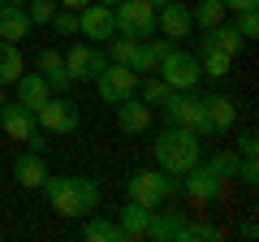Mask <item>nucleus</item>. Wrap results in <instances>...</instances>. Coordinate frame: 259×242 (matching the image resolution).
I'll return each instance as SVG.
<instances>
[{
	"label": "nucleus",
	"instance_id": "nucleus-1",
	"mask_svg": "<svg viewBox=\"0 0 259 242\" xmlns=\"http://www.w3.org/2000/svg\"><path fill=\"white\" fill-rule=\"evenodd\" d=\"M39 190L48 195V204L61 216H91L95 204H100V182L95 177H78V173H61V177L48 173Z\"/></svg>",
	"mask_w": 259,
	"mask_h": 242
},
{
	"label": "nucleus",
	"instance_id": "nucleus-2",
	"mask_svg": "<svg viewBox=\"0 0 259 242\" xmlns=\"http://www.w3.org/2000/svg\"><path fill=\"white\" fill-rule=\"evenodd\" d=\"M203 160V143H199V134L190 130V126H173L168 121L164 130L156 134V165L164 169L168 177H182L186 169H194Z\"/></svg>",
	"mask_w": 259,
	"mask_h": 242
},
{
	"label": "nucleus",
	"instance_id": "nucleus-3",
	"mask_svg": "<svg viewBox=\"0 0 259 242\" xmlns=\"http://www.w3.org/2000/svg\"><path fill=\"white\" fill-rule=\"evenodd\" d=\"M173 190H177V177H168L164 169H134L125 177V199H134L143 208H160Z\"/></svg>",
	"mask_w": 259,
	"mask_h": 242
},
{
	"label": "nucleus",
	"instance_id": "nucleus-4",
	"mask_svg": "<svg viewBox=\"0 0 259 242\" xmlns=\"http://www.w3.org/2000/svg\"><path fill=\"white\" fill-rule=\"evenodd\" d=\"M160 108H164V117L173 121V126H190L199 139H212L207 117H203V100H199V95H190V91H168Z\"/></svg>",
	"mask_w": 259,
	"mask_h": 242
},
{
	"label": "nucleus",
	"instance_id": "nucleus-5",
	"mask_svg": "<svg viewBox=\"0 0 259 242\" xmlns=\"http://www.w3.org/2000/svg\"><path fill=\"white\" fill-rule=\"evenodd\" d=\"M112 22H117V35H130V39L156 35V9L147 0H121V5H112Z\"/></svg>",
	"mask_w": 259,
	"mask_h": 242
},
{
	"label": "nucleus",
	"instance_id": "nucleus-6",
	"mask_svg": "<svg viewBox=\"0 0 259 242\" xmlns=\"http://www.w3.org/2000/svg\"><path fill=\"white\" fill-rule=\"evenodd\" d=\"M156 74L168 83V91H194V87H199V78H203V69H199V56L182 52V48H168Z\"/></svg>",
	"mask_w": 259,
	"mask_h": 242
},
{
	"label": "nucleus",
	"instance_id": "nucleus-7",
	"mask_svg": "<svg viewBox=\"0 0 259 242\" xmlns=\"http://www.w3.org/2000/svg\"><path fill=\"white\" fill-rule=\"evenodd\" d=\"M182 190H186V199H190V204L207 208V204H216V199H221L225 177L216 173L212 165H203V160H199L194 169H186V173H182Z\"/></svg>",
	"mask_w": 259,
	"mask_h": 242
},
{
	"label": "nucleus",
	"instance_id": "nucleus-8",
	"mask_svg": "<svg viewBox=\"0 0 259 242\" xmlns=\"http://www.w3.org/2000/svg\"><path fill=\"white\" fill-rule=\"evenodd\" d=\"M35 121L44 126V130H52V134H74L82 117H78V104L69 100L65 91H52V95H48V104L35 112Z\"/></svg>",
	"mask_w": 259,
	"mask_h": 242
},
{
	"label": "nucleus",
	"instance_id": "nucleus-9",
	"mask_svg": "<svg viewBox=\"0 0 259 242\" xmlns=\"http://www.w3.org/2000/svg\"><path fill=\"white\" fill-rule=\"evenodd\" d=\"M95 91H100V100L112 108V104L130 100V95L139 91V74L130 65H121V61H112V65H104V74L95 78Z\"/></svg>",
	"mask_w": 259,
	"mask_h": 242
},
{
	"label": "nucleus",
	"instance_id": "nucleus-10",
	"mask_svg": "<svg viewBox=\"0 0 259 242\" xmlns=\"http://www.w3.org/2000/svg\"><path fill=\"white\" fill-rule=\"evenodd\" d=\"M104 65H108V52H104L100 44H74L69 52H65V69H69V78L74 83H95V78L104 74Z\"/></svg>",
	"mask_w": 259,
	"mask_h": 242
},
{
	"label": "nucleus",
	"instance_id": "nucleus-11",
	"mask_svg": "<svg viewBox=\"0 0 259 242\" xmlns=\"http://www.w3.org/2000/svg\"><path fill=\"white\" fill-rule=\"evenodd\" d=\"M78 35L87 39H112L117 35V22H112V5H100V0H91V5H82L78 9Z\"/></svg>",
	"mask_w": 259,
	"mask_h": 242
},
{
	"label": "nucleus",
	"instance_id": "nucleus-12",
	"mask_svg": "<svg viewBox=\"0 0 259 242\" xmlns=\"http://www.w3.org/2000/svg\"><path fill=\"white\" fill-rule=\"evenodd\" d=\"M190 30H194V18H190V9L186 5H177V0H168V5H160L156 9V35H164V39H190Z\"/></svg>",
	"mask_w": 259,
	"mask_h": 242
},
{
	"label": "nucleus",
	"instance_id": "nucleus-13",
	"mask_svg": "<svg viewBox=\"0 0 259 242\" xmlns=\"http://www.w3.org/2000/svg\"><path fill=\"white\" fill-rule=\"evenodd\" d=\"M242 44L246 39L233 30V22H216V26L203 30V39H199V52H221V56H238Z\"/></svg>",
	"mask_w": 259,
	"mask_h": 242
},
{
	"label": "nucleus",
	"instance_id": "nucleus-14",
	"mask_svg": "<svg viewBox=\"0 0 259 242\" xmlns=\"http://www.w3.org/2000/svg\"><path fill=\"white\" fill-rule=\"evenodd\" d=\"M203 117H207V130L216 134H229L233 121H238V104L229 100V95H203Z\"/></svg>",
	"mask_w": 259,
	"mask_h": 242
},
{
	"label": "nucleus",
	"instance_id": "nucleus-15",
	"mask_svg": "<svg viewBox=\"0 0 259 242\" xmlns=\"http://www.w3.org/2000/svg\"><path fill=\"white\" fill-rule=\"evenodd\" d=\"M0 126H5V134H9L13 143H26L30 134L39 130L35 112H30L26 104H5V108H0Z\"/></svg>",
	"mask_w": 259,
	"mask_h": 242
},
{
	"label": "nucleus",
	"instance_id": "nucleus-16",
	"mask_svg": "<svg viewBox=\"0 0 259 242\" xmlns=\"http://www.w3.org/2000/svg\"><path fill=\"white\" fill-rule=\"evenodd\" d=\"M112 108H117V130L121 134H143L151 126V104H143L139 95H130V100L112 104Z\"/></svg>",
	"mask_w": 259,
	"mask_h": 242
},
{
	"label": "nucleus",
	"instance_id": "nucleus-17",
	"mask_svg": "<svg viewBox=\"0 0 259 242\" xmlns=\"http://www.w3.org/2000/svg\"><path fill=\"white\" fill-rule=\"evenodd\" d=\"M13 177H18V186H26V190H39L44 186V177H48V160H44V151H22L18 160H13Z\"/></svg>",
	"mask_w": 259,
	"mask_h": 242
},
{
	"label": "nucleus",
	"instance_id": "nucleus-18",
	"mask_svg": "<svg viewBox=\"0 0 259 242\" xmlns=\"http://www.w3.org/2000/svg\"><path fill=\"white\" fill-rule=\"evenodd\" d=\"M30 18H26V5H5L0 0V39L5 44H22V39L30 35Z\"/></svg>",
	"mask_w": 259,
	"mask_h": 242
},
{
	"label": "nucleus",
	"instance_id": "nucleus-19",
	"mask_svg": "<svg viewBox=\"0 0 259 242\" xmlns=\"http://www.w3.org/2000/svg\"><path fill=\"white\" fill-rule=\"evenodd\" d=\"M13 87H18V104H26L30 112H39L48 104V95H52V87H48V78L39 74V69H35V74H22Z\"/></svg>",
	"mask_w": 259,
	"mask_h": 242
},
{
	"label": "nucleus",
	"instance_id": "nucleus-20",
	"mask_svg": "<svg viewBox=\"0 0 259 242\" xmlns=\"http://www.w3.org/2000/svg\"><path fill=\"white\" fill-rule=\"evenodd\" d=\"M39 74L48 78V87H52V91H69V87H74L69 69H65V56L56 52V48H44V52H39Z\"/></svg>",
	"mask_w": 259,
	"mask_h": 242
},
{
	"label": "nucleus",
	"instance_id": "nucleus-21",
	"mask_svg": "<svg viewBox=\"0 0 259 242\" xmlns=\"http://www.w3.org/2000/svg\"><path fill=\"white\" fill-rule=\"evenodd\" d=\"M182 229H186V221L177 212H156V208H151L147 238H156V242H182Z\"/></svg>",
	"mask_w": 259,
	"mask_h": 242
},
{
	"label": "nucleus",
	"instance_id": "nucleus-22",
	"mask_svg": "<svg viewBox=\"0 0 259 242\" xmlns=\"http://www.w3.org/2000/svg\"><path fill=\"white\" fill-rule=\"evenodd\" d=\"M147 221H151V208L134 204V199H125V208L117 212V225L125 238H147Z\"/></svg>",
	"mask_w": 259,
	"mask_h": 242
},
{
	"label": "nucleus",
	"instance_id": "nucleus-23",
	"mask_svg": "<svg viewBox=\"0 0 259 242\" xmlns=\"http://www.w3.org/2000/svg\"><path fill=\"white\" fill-rule=\"evenodd\" d=\"M22 74H26V61H22L18 44H5L0 39V87H13Z\"/></svg>",
	"mask_w": 259,
	"mask_h": 242
},
{
	"label": "nucleus",
	"instance_id": "nucleus-24",
	"mask_svg": "<svg viewBox=\"0 0 259 242\" xmlns=\"http://www.w3.org/2000/svg\"><path fill=\"white\" fill-rule=\"evenodd\" d=\"M82 238L87 242H125V233H121L117 221H100V216H91V221L82 225Z\"/></svg>",
	"mask_w": 259,
	"mask_h": 242
},
{
	"label": "nucleus",
	"instance_id": "nucleus-25",
	"mask_svg": "<svg viewBox=\"0 0 259 242\" xmlns=\"http://www.w3.org/2000/svg\"><path fill=\"white\" fill-rule=\"evenodd\" d=\"M139 95L143 104H151V108H160V104H164V95H168V83L160 74H139Z\"/></svg>",
	"mask_w": 259,
	"mask_h": 242
},
{
	"label": "nucleus",
	"instance_id": "nucleus-26",
	"mask_svg": "<svg viewBox=\"0 0 259 242\" xmlns=\"http://www.w3.org/2000/svg\"><path fill=\"white\" fill-rule=\"evenodd\" d=\"M225 5L221 0H199V9H190V18H194V26L199 30H207V26H216V22H225Z\"/></svg>",
	"mask_w": 259,
	"mask_h": 242
},
{
	"label": "nucleus",
	"instance_id": "nucleus-27",
	"mask_svg": "<svg viewBox=\"0 0 259 242\" xmlns=\"http://www.w3.org/2000/svg\"><path fill=\"white\" fill-rule=\"evenodd\" d=\"M199 69H203V78H229L233 56H221V52H199Z\"/></svg>",
	"mask_w": 259,
	"mask_h": 242
},
{
	"label": "nucleus",
	"instance_id": "nucleus-28",
	"mask_svg": "<svg viewBox=\"0 0 259 242\" xmlns=\"http://www.w3.org/2000/svg\"><path fill=\"white\" fill-rule=\"evenodd\" d=\"M225 233L216 229V225H207V221H194V225H186L182 229V242H221Z\"/></svg>",
	"mask_w": 259,
	"mask_h": 242
},
{
	"label": "nucleus",
	"instance_id": "nucleus-29",
	"mask_svg": "<svg viewBox=\"0 0 259 242\" xmlns=\"http://www.w3.org/2000/svg\"><path fill=\"white\" fill-rule=\"evenodd\" d=\"M52 13H56V0H26L30 26H48V22H52Z\"/></svg>",
	"mask_w": 259,
	"mask_h": 242
},
{
	"label": "nucleus",
	"instance_id": "nucleus-30",
	"mask_svg": "<svg viewBox=\"0 0 259 242\" xmlns=\"http://www.w3.org/2000/svg\"><path fill=\"white\" fill-rule=\"evenodd\" d=\"M48 26H52L56 35H78V9H56Z\"/></svg>",
	"mask_w": 259,
	"mask_h": 242
},
{
	"label": "nucleus",
	"instance_id": "nucleus-31",
	"mask_svg": "<svg viewBox=\"0 0 259 242\" xmlns=\"http://www.w3.org/2000/svg\"><path fill=\"white\" fill-rule=\"evenodd\" d=\"M233 30H238L242 39H255V35H259V13H255V9L233 13Z\"/></svg>",
	"mask_w": 259,
	"mask_h": 242
},
{
	"label": "nucleus",
	"instance_id": "nucleus-32",
	"mask_svg": "<svg viewBox=\"0 0 259 242\" xmlns=\"http://www.w3.org/2000/svg\"><path fill=\"white\" fill-rule=\"evenodd\" d=\"M134 48H139V39H130V35H121V39H108V56H112V61H121V65H130Z\"/></svg>",
	"mask_w": 259,
	"mask_h": 242
},
{
	"label": "nucleus",
	"instance_id": "nucleus-33",
	"mask_svg": "<svg viewBox=\"0 0 259 242\" xmlns=\"http://www.w3.org/2000/svg\"><path fill=\"white\" fill-rule=\"evenodd\" d=\"M207 165H212L216 173L225 177V182H229V177H238V156H233V151H216V156L207 160Z\"/></svg>",
	"mask_w": 259,
	"mask_h": 242
},
{
	"label": "nucleus",
	"instance_id": "nucleus-34",
	"mask_svg": "<svg viewBox=\"0 0 259 242\" xmlns=\"http://www.w3.org/2000/svg\"><path fill=\"white\" fill-rule=\"evenodd\" d=\"M238 177L246 182V186H259V169H255V156H242V160H238Z\"/></svg>",
	"mask_w": 259,
	"mask_h": 242
},
{
	"label": "nucleus",
	"instance_id": "nucleus-35",
	"mask_svg": "<svg viewBox=\"0 0 259 242\" xmlns=\"http://www.w3.org/2000/svg\"><path fill=\"white\" fill-rule=\"evenodd\" d=\"M238 151H242V156H255V151H259V139H255V134H242V139H238Z\"/></svg>",
	"mask_w": 259,
	"mask_h": 242
},
{
	"label": "nucleus",
	"instance_id": "nucleus-36",
	"mask_svg": "<svg viewBox=\"0 0 259 242\" xmlns=\"http://www.w3.org/2000/svg\"><path fill=\"white\" fill-rule=\"evenodd\" d=\"M238 233H242V238H246V242H255V233H259V225H255V216H246V221L238 225Z\"/></svg>",
	"mask_w": 259,
	"mask_h": 242
},
{
	"label": "nucleus",
	"instance_id": "nucleus-37",
	"mask_svg": "<svg viewBox=\"0 0 259 242\" xmlns=\"http://www.w3.org/2000/svg\"><path fill=\"white\" fill-rule=\"evenodd\" d=\"M225 9H233V13H242V9H259V0H221Z\"/></svg>",
	"mask_w": 259,
	"mask_h": 242
},
{
	"label": "nucleus",
	"instance_id": "nucleus-38",
	"mask_svg": "<svg viewBox=\"0 0 259 242\" xmlns=\"http://www.w3.org/2000/svg\"><path fill=\"white\" fill-rule=\"evenodd\" d=\"M26 147H30V151H48V143H44V134L35 130V134H30V139H26Z\"/></svg>",
	"mask_w": 259,
	"mask_h": 242
},
{
	"label": "nucleus",
	"instance_id": "nucleus-39",
	"mask_svg": "<svg viewBox=\"0 0 259 242\" xmlns=\"http://www.w3.org/2000/svg\"><path fill=\"white\" fill-rule=\"evenodd\" d=\"M61 9H82V5H91V0H56Z\"/></svg>",
	"mask_w": 259,
	"mask_h": 242
},
{
	"label": "nucleus",
	"instance_id": "nucleus-40",
	"mask_svg": "<svg viewBox=\"0 0 259 242\" xmlns=\"http://www.w3.org/2000/svg\"><path fill=\"white\" fill-rule=\"evenodd\" d=\"M5 104H9V95H5V87H0V108H5Z\"/></svg>",
	"mask_w": 259,
	"mask_h": 242
},
{
	"label": "nucleus",
	"instance_id": "nucleus-41",
	"mask_svg": "<svg viewBox=\"0 0 259 242\" xmlns=\"http://www.w3.org/2000/svg\"><path fill=\"white\" fill-rule=\"evenodd\" d=\"M147 5H151V9H160V5H168V0H147Z\"/></svg>",
	"mask_w": 259,
	"mask_h": 242
},
{
	"label": "nucleus",
	"instance_id": "nucleus-42",
	"mask_svg": "<svg viewBox=\"0 0 259 242\" xmlns=\"http://www.w3.org/2000/svg\"><path fill=\"white\" fill-rule=\"evenodd\" d=\"M5 5H26V0H5Z\"/></svg>",
	"mask_w": 259,
	"mask_h": 242
},
{
	"label": "nucleus",
	"instance_id": "nucleus-43",
	"mask_svg": "<svg viewBox=\"0 0 259 242\" xmlns=\"http://www.w3.org/2000/svg\"><path fill=\"white\" fill-rule=\"evenodd\" d=\"M100 5H121V0H100Z\"/></svg>",
	"mask_w": 259,
	"mask_h": 242
},
{
	"label": "nucleus",
	"instance_id": "nucleus-44",
	"mask_svg": "<svg viewBox=\"0 0 259 242\" xmlns=\"http://www.w3.org/2000/svg\"><path fill=\"white\" fill-rule=\"evenodd\" d=\"M0 238H5V233H0Z\"/></svg>",
	"mask_w": 259,
	"mask_h": 242
}]
</instances>
